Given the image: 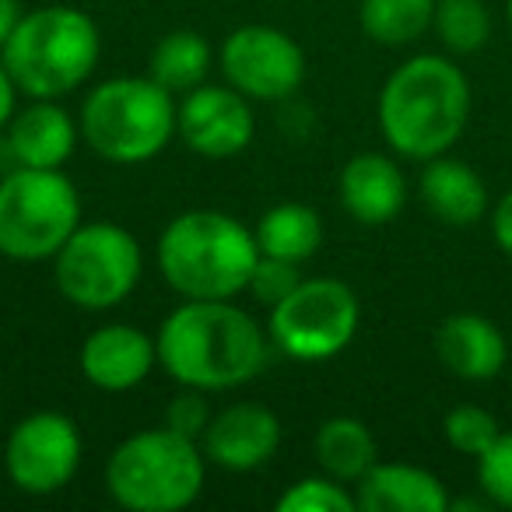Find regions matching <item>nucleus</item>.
<instances>
[{
  "mask_svg": "<svg viewBox=\"0 0 512 512\" xmlns=\"http://www.w3.org/2000/svg\"><path fill=\"white\" fill-rule=\"evenodd\" d=\"M221 74L249 102H281L306 81V53L274 25H242L221 46Z\"/></svg>",
  "mask_w": 512,
  "mask_h": 512,
  "instance_id": "11",
  "label": "nucleus"
},
{
  "mask_svg": "<svg viewBox=\"0 0 512 512\" xmlns=\"http://www.w3.org/2000/svg\"><path fill=\"white\" fill-rule=\"evenodd\" d=\"M144 253L134 232L116 221H81L53 256V278L71 306L102 313L134 295Z\"/></svg>",
  "mask_w": 512,
  "mask_h": 512,
  "instance_id": "8",
  "label": "nucleus"
},
{
  "mask_svg": "<svg viewBox=\"0 0 512 512\" xmlns=\"http://www.w3.org/2000/svg\"><path fill=\"white\" fill-rule=\"evenodd\" d=\"M278 512H355L358 502L344 481L323 474V477H302L288 484V491L278 498Z\"/></svg>",
  "mask_w": 512,
  "mask_h": 512,
  "instance_id": "25",
  "label": "nucleus"
},
{
  "mask_svg": "<svg viewBox=\"0 0 512 512\" xmlns=\"http://www.w3.org/2000/svg\"><path fill=\"white\" fill-rule=\"evenodd\" d=\"M341 204L358 225H386L407 204V179L390 155L362 151L341 169Z\"/></svg>",
  "mask_w": 512,
  "mask_h": 512,
  "instance_id": "17",
  "label": "nucleus"
},
{
  "mask_svg": "<svg viewBox=\"0 0 512 512\" xmlns=\"http://www.w3.org/2000/svg\"><path fill=\"white\" fill-rule=\"evenodd\" d=\"M421 200H425L428 214L442 221V225H474L488 214V186L477 176L474 165L460 162V158L435 155L425 162L418 179Z\"/></svg>",
  "mask_w": 512,
  "mask_h": 512,
  "instance_id": "19",
  "label": "nucleus"
},
{
  "mask_svg": "<svg viewBox=\"0 0 512 512\" xmlns=\"http://www.w3.org/2000/svg\"><path fill=\"white\" fill-rule=\"evenodd\" d=\"M477 484L491 505L512 509V432H502L477 456Z\"/></svg>",
  "mask_w": 512,
  "mask_h": 512,
  "instance_id": "27",
  "label": "nucleus"
},
{
  "mask_svg": "<svg viewBox=\"0 0 512 512\" xmlns=\"http://www.w3.org/2000/svg\"><path fill=\"white\" fill-rule=\"evenodd\" d=\"M355 502L365 512H446V484L414 463H376L355 484Z\"/></svg>",
  "mask_w": 512,
  "mask_h": 512,
  "instance_id": "18",
  "label": "nucleus"
},
{
  "mask_svg": "<svg viewBox=\"0 0 512 512\" xmlns=\"http://www.w3.org/2000/svg\"><path fill=\"white\" fill-rule=\"evenodd\" d=\"M81 376L102 393H127L141 386L158 365V341L130 323L92 330L78 351Z\"/></svg>",
  "mask_w": 512,
  "mask_h": 512,
  "instance_id": "14",
  "label": "nucleus"
},
{
  "mask_svg": "<svg viewBox=\"0 0 512 512\" xmlns=\"http://www.w3.org/2000/svg\"><path fill=\"white\" fill-rule=\"evenodd\" d=\"M442 435H446V442L456 449V453L474 456L477 460V456L502 435V428H498V421L491 411H484V407H477V404H460L446 414Z\"/></svg>",
  "mask_w": 512,
  "mask_h": 512,
  "instance_id": "26",
  "label": "nucleus"
},
{
  "mask_svg": "<svg viewBox=\"0 0 512 512\" xmlns=\"http://www.w3.org/2000/svg\"><path fill=\"white\" fill-rule=\"evenodd\" d=\"M8 151L22 169H64V162L78 148L81 127L60 106V99H32L11 116Z\"/></svg>",
  "mask_w": 512,
  "mask_h": 512,
  "instance_id": "15",
  "label": "nucleus"
},
{
  "mask_svg": "<svg viewBox=\"0 0 512 512\" xmlns=\"http://www.w3.org/2000/svg\"><path fill=\"white\" fill-rule=\"evenodd\" d=\"M432 29L449 53H477L491 39V15L484 0H435Z\"/></svg>",
  "mask_w": 512,
  "mask_h": 512,
  "instance_id": "24",
  "label": "nucleus"
},
{
  "mask_svg": "<svg viewBox=\"0 0 512 512\" xmlns=\"http://www.w3.org/2000/svg\"><path fill=\"white\" fill-rule=\"evenodd\" d=\"M85 456L74 418L60 411H36L22 418L4 442V470L8 481L25 495H57L74 481Z\"/></svg>",
  "mask_w": 512,
  "mask_h": 512,
  "instance_id": "10",
  "label": "nucleus"
},
{
  "mask_svg": "<svg viewBox=\"0 0 512 512\" xmlns=\"http://www.w3.org/2000/svg\"><path fill=\"white\" fill-rule=\"evenodd\" d=\"M207 481V456L197 439L172 428H144L113 449L106 491L130 512H179L193 505Z\"/></svg>",
  "mask_w": 512,
  "mask_h": 512,
  "instance_id": "5",
  "label": "nucleus"
},
{
  "mask_svg": "<svg viewBox=\"0 0 512 512\" xmlns=\"http://www.w3.org/2000/svg\"><path fill=\"white\" fill-rule=\"evenodd\" d=\"M379 134L397 155H446L470 120V81L449 57L418 53L386 78L376 102Z\"/></svg>",
  "mask_w": 512,
  "mask_h": 512,
  "instance_id": "2",
  "label": "nucleus"
},
{
  "mask_svg": "<svg viewBox=\"0 0 512 512\" xmlns=\"http://www.w3.org/2000/svg\"><path fill=\"white\" fill-rule=\"evenodd\" d=\"M81 225V193L60 169H22L0 179V256L39 264Z\"/></svg>",
  "mask_w": 512,
  "mask_h": 512,
  "instance_id": "7",
  "label": "nucleus"
},
{
  "mask_svg": "<svg viewBox=\"0 0 512 512\" xmlns=\"http://www.w3.org/2000/svg\"><path fill=\"white\" fill-rule=\"evenodd\" d=\"M211 425V407H207V393L193 390V386H183L176 397L165 407V428L186 435V439H197L204 435V428Z\"/></svg>",
  "mask_w": 512,
  "mask_h": 512,
  "instance_id": "29",
  "label": "nucleus"
},
{
  "mask_svg": "<svg viewBox=\"0 0 512 512\" xmlns=\"http://www.w3.org/2000/svg\"><path fill=\"white\" fill-rule=\"evenodd\" d=\"M25 18L22 0H0V50L8 46V39L15 36L18 22Z\"/></svg>",
  "mask_w": 512,
  "mask_h": 512,
  "instance_id": "32",
  "label": "nucleus"
},
{
  "mask_svg": "<svg viewBox=\"0 0 512 512\" xmlns=\"http://www.w3.org/2000/svg\"><path fill=\"white\" fill-rule=\"evenodd\" d=\"M176 134L200 158H235L256 134L253 106L232 85H197L176 106Z\"/></svg>",
  "mask_w": 512,
  "mask_h": 512,
  "instance_id": "12",
  "label": "nucleus"
},
{
  "mask_svg": "<svg viewBox=\"0 0 512 512\" xmlns=\"http://www.w3.org/2000/svg\"><path fill=\"white\" fill-rule=\"evenodd\" d=\"M316 460L323 474L344 484H358L379 463V449L365 421L341 414V418H327L316 432Z\"/></svg>",
  "mask_w": 512,
  "mask_h": 512,
  "instance_id": "21",
  "label": "nucleus"
},
{
  "mask_svg": "<svg viewBox=\"0 0 512 512\" xmlns=\"http://www.w3.org/2000/svg\"><path fill=\"white\" fill-rule=\"evenodd\" d=\"M158 365L179 386L239 390L267 365L271 337L232 299H183L158 327Z\"/></svg>",
  "mask_w": 512,
  "mask_h": 512,
  "instance_id": "1",
  "label": "nucleus"
},
{
  "mask_svg": "<svg viewBox=\"0 0 512 512\" xmlns=\"http://www.w3.org/2000/svg\"><path fill=\"white\" fill-rule=\"evenodd\" d=\"M302 264H292V260H278V256H260L253 267V278H249V292L264 306H278L281 299L299 288L302 281Z\"/></svg>",
  "mask_w": 512,
  "mask_h": 512,
  "instance_id": "28",
  "label": "nucleus"
},
{
  "mask_svg": "<svg viewBox=\"0 0 512 512\" xmlns=\"http://www.w3.org/2000/svg\"><path fill=\"white\" fill-rule=\"evenodd\" d=\"M207 71H211V46L200 32L193 29H176L165 39H158V46L151 50V78L162 88L176 92H193L197 85H204Z\"/></svg>",
  "mask_w": 512,
  "mask_h": 512,
  "instance_id": "22",
  "label": "nucleus"
},
{
  "mask_svg": "<svg viewBox=\"0 0 512 512\" xmlns=\"http://www.w3.org/2000/svg\"><path fill=\"white\" fill-rule=\"evenodd\" d=\"M15 113H18V85H15V78H11L8 64L0 60V130L8 127Z\"/></svg>",
  "mask_w": 512,
  "mask_h": 512,
  "instance_id": "31",
  "label": "nucleus"
},
{
  "mask_svg": "<svg viewBox=\"0 0 512 512\" xmlns=\"http://www.w3.org/2000/svg\"><path fill=\"white\" fill-rule=\"evenodd\" d=\"M491 235H495V246L512 256V190H505L502 200L491 207Z\"/></svg>",
  "mask_w": 512,
  "mask_h": 512,
  "instance_id": "30",
  "label": "nucleus"
},
{
  "mask_svg": "<svg viewBox=\"0 0 512 512\" xmlns=\"http://www.w3.org/2000/svg\"><path fill=\"white\" fill-rule=\"evenodd\" d=\"M176 106L155 78H109L85 95L81 137L113 165H141L158 158L176 137Z\"/></svg>",
  "mask_w": 512,
  "mask_h": 512,
  "instance_id": "6",
  "label": "nucleus"
},
{
  "mask_svg": "<svg viewBox=\"0 0 512 512\" xmlns=\"http://www.w3.org/2000/svg\"><path fill=\"white\" fill-rule=\"evenodd\" d=\"M260 256H278L292 264H306L323 242V221L309 204H274L260 214L253 228Z\"/></svg>",
  "mask_w": 512,
  "mask_h": 512,
  "instance_id": "20",
  "label": "nucleus"
},
{
  "mask_svg": "<svg viewBox=\"0 0 512 512\" xmlns=\"http://www.w3.org/2000/svg\"><path fill=\"white\" fill-rule=\"evenodd\" d=\"M435 355L463 383H488L509 362V344L488 316L456 313L435 330Z\"/></svg>",
  "mask_w": 512,
  "mask_h": 512,
  "instance_id": "16",
  "label": "nucleus"
},
{
  "mask_svg": "<svg viewBox=\"0 0 512 512\" xmlns=\"http://www.w3.org/2000/svg\"><path fill=\"white\" fill-rule=\"evenodd\" d=\"M505 18H509V25H512V0H505Z\"/></svg>",
  "mask_w": 512,
  "mask_h": 512,
  "instance_id": "33",
  "label": "nucleus"
},
{
  "mask_svg": "<svg viewBox=\"0 0 512 512\" xmlns=\"http://www.w3.org/2000/svg\"><path fill=\"white\" fill-rule=\"evenodd\" d=\"M99 25L71 4L25 11L15 36L0 50L18 92L29 99H67L99 67Z\"/></svg>",
  "mask_w": 512,
  "mask_h": 512,
  "instance_id": "4",
  "label": "nucleus"
},
{
  "mask_svg": "<svg viewBox=\"0 0 512 512\" xmlns=\"http://www.w3.org/2000/svg\"><path fill=\"white\" fill-rule=\"evenodd\" d=\"M435 0H362L358 22L379 46H411L432 29Z\"/></svg>",
  "mask_w": 512,
  "mask_h": 512,
  "instance_id": "23",
  "label": "nucleus"
},
{
  "mask_svg": "<svg viewBox=\"0 0 512 512\" xmlns=\"http://www.w3.org/2000/svg\"><path fill=\"white\" fill-rule=\"evenodd\" d=\"M278 446V414L264 404H249V400L228 404L218 414H211V425L200 435V449H204L207 460L225 470H235V474L260 470L264 463H271Z\"/></svg>",
  "mask_w": 512,
  "mask_h": 512,
  "instance_id": "13",
  "label": "nucleus"
},
{
  "mask_svg": "<svg viewBox=\"0 0 512 512\" xmlns=\"http://www.w3.org/2000/svg\"><path fill=\"white\" fill-rule=\"evenodd\" d=\"M362 302L341 278H302L288 299L271 306L267 337L295 362H327L358 334Z\"/></svg>",
  "mask_w": 512,
  "mask_h": 512,
  "instance_id": "9",
  "label": "nucleus"
},
{
  "mask_svg": "<svg viewBox=\"0 0 512 512\" xmlns=\"http://www.w3.org/2000/svg\"><path fill=\"white\" fill-rule=\"evenodd\" d=\"M158 271L183 299H235L249 292L260 260L256 235L225 211H186L158 235Z\"/></svg>",
  "mask_w": 512,
  "mask_h": 512,
  "instance_id": "3",
  "label": "nucleus"
}]
</instances>
